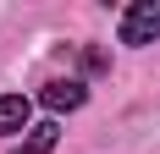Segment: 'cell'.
<instances>
[{
    "mask_svg": "<svg viewBox=\"0 0 160 154\" xmlns=\"http://www.w3.org/2000/svg\"><path fill=\"white\" fill-rule=\"evenodd\" d=\"M160 39V0H138L122 17V44H155Z\"/></svg>",
    "mask_w": 160,
    "mask_h": 154,
    "instance_id": "1",
    "label": "cell"
},
{
    "mask_svg": "<svg viewBox=\"0 0 160 154\" xmlns=\"http://www.w3.org/2000/svg\"><path fill=\"white\" fill-rule=\"evenodd\" d=\"M83 99H88V88H83L78 77H66V83H50V88H44V110H55V116H61V110H78Z\"/></svg>",
    "mask_w": 160,
    "mask_h": 154,
    "instance_id": "2",
    "label": "cell"
},
{
    "mask_svg": "<svg viewBox=\"0 0 160 154\" xmlns=\"http://www.w3.org/2000/svg\"><path fill=\"white\" fill-rule=\"evenodd\" d=\"M55 138H61V127H55V121H39V127H28V138L17 143L11 154H50V149H55Z\"/></svg>",
    "mask_w": 160,
    "mask_h": 154,
    "instance_id": "3",
    "label": "cell"
},
{
    "mask_svg": "<svg viewBox=\"0 0 160 154\" xmlns=\"http://www.w3.org/2000/svg\"><path fill=\"white\" fill-rule=\"evenodd\" d=\"M28 99H22V94H0V132H22V127H28Z\"/></svg>",
    "mask_w": 160,
    "mask_h": 154,
    "instance_id": "4",
    "label": "cell"
}]
</instances>
